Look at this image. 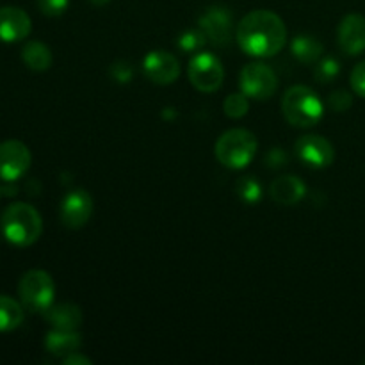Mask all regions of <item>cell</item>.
<instances>
[{"instance_id":"cell-1","label":"cell","mask_w":365,"mask_h":365,"mask_svg":"<svg viewBox=\"0 0 365 365\" xmlns=\"http://www.w3.org/2000/svg\"><path fill=\"white\" fill-rule=\"evenodd\" d=\"M287 41V29L277 13L257 9L246 14L237 27V43L248 56H277Z\"/></svg>"},{"instance_id":"cell-2","label":"cell","mask_w":365,"mask_h":365,"mask_svg":"<svg viewBox=\"0 0 365 365\" xmlns=\"http://www.w3.org/2000/svg\"><path fill=\"white\" fill-rule=\"evenodd\" d=\"M2 235L14 246H31L41 237L43 220L38 210L24 202L11 203L0 216Z\"/></svg>"},{"instance_id":"cell-3","label":"cell","mask_w":365,"mask_h":365,"mask_svg":"<svg viewBox=\"0 0 365 365\" xmlns=\"http://www.w3.org/2000/svg\"><path fill=\"white\" fill-rule=\"evenodd\" d=\"M282 113L294 127H312L323 118L324 107L316 91L307 86H292L282 98Z\"/></svg>"},{"instance_id":"cell-4","label":"cell","mask_w":365,"mask_h":365,"mask_svg":"<svg viewBox=\"0 0 365 365\" xmlns=\"http://www.w3.org/2000/svg\"><path fill=\"white\" fill-rule=\"evenodd\" d=\"M259 143L246 128H232L223 132L216 143V157L223 166L232 170H242L255 157Z\"/></svg>"},{"instance_id":"cell-5","label":"cell","mask_w":365,"mask_h":365,"mask_svg":"<svg viewBox=\"0 0 365 365\" xmlns=\"http://www.w3.org/2000/svg\"><path fill=\"white\" fill-rule=\"evenodd\" d=\"M18 296H20L21 305L29 312H45L48 307L53 305L56 285L46 271L31 269L20 278Z\"/></svg>"},{"instance_id":"cell-6","label":"cell","mask_w":365,"mask_h":365,"mask_svg":"<svg viewBox=\"0 0 365 365\" xmlns=\"http://www.w3.org/2000/svg\"><path fill=\"white\" fill-rule=\"evenodd\" d=\"M225 70L221 61L209 52L196 53L189 63V81L198 91L214 93L221 88Z\"/></svg>"},{"instance_id":"cell-7","label":"cell","mask_w":365,"mask_h":365,"mask_svg":"<svg viewBox=\"0 0 365 365\" xmlns=\"http://www.w3.org/2000/svg\"><path fill=\"white\" fill-rule=\"evenodd\" d=\"M278 88V77L264 63H252L242 68L241 89L246 96L255 100H267L274 95Z\"/></svg>"},{"instance_id":"cell-8","label":"cell","mask_w":365,"mask_h":365,"mask_svg":"<svg viewBox=\"0 0 365 365\" xmlns=\"http://www.w3.org/2000/svg\"><path fill=\"white\" fill-rule=\"evenodd\" d=\"M31 152L16 139L0 143V178L4 182H16L31 168Z\"/></svg>"},{"instance_id":"cell-9","label":"cell","mask_w":365,"mask_h":365,"mask_svg":"<svg viewBox=\"0 0 365 365\" xmlns=\"http://www.w3.org/2000/svg\"><path fill=\"white\" fill-rule=\"evenodd\" d=\"M200 29L212 45L225 46L232 39L234 18L225 6H210L200 16Z\"/></svg>"},{"instance_id":"cell-10","label":"cell","mask_w":365,"mask_h":365,"mask_svg":"<svg viewBox=\"0 0 365 365\" xmlns=\"http://www.w3.org/2000/svg\"><path fill=\"white\" fill-rule=\"evenodd\" d=\"M294 152L310 168H328L335 159L334 146L323 135H303L296 141Z\"/></svg>"},{"instance_id":"cell-11","label":"cell","mask_w":365,"mask_h":365,"mask_svg":"<svg viewBox=\"0 0 365 365\" xmlns=\"http://www.w3.org/2000/svg\"><path fill=\"white\" fill-rule=\"evenodd\" d=\"M143 70L152 82L168 86L173 84L180 75V63L173 53L166 50H153L143 61Z\"/></svg>"},{"instance_id":"cell-12","label":"cell","mask_w":365,"mask_h":365,"mask_svg":"<svg viewBox=\"0 0 365 365\" xmlns=\"http://www.w3.org/2000/svg\"><path fill=\"white\" fill-rule=\"evenodd\" d=\"M93 214V198L88 191H71L61 203V221L68 228H81Z\"/></svg>"},{"instance_id":"cell-13","label":"cell","mask_w":365,"mask_h":365,"mask_svg":"<svg viewBox=\"0 0 365 365\" xmlns=\"http://www.w3.org/2000/svg\"><path fill=\"white\" fill-rule=\"evenodd\" d=\"M339 46L348 56H359L365 50V18L351 13L342 18L337 29Z\"/></svg>"},{"instance_id":"cell-14","label":"cell","mask_w":365,"mask_h":365,"mask_svg":"<svg viewBox=\"0 0 365 365\" xmlns=\"http://www.w3.org/2000/svg\"><path fill=\"white\" fill-rule=\"evenodd\" d=\"M31 18L20 7H0V41L16 43L31 34Z\"/></svg>"},{"instance_id":"cell-15","label":"cell","mask_w":365,"mask_h":365,"mask_svg":"<svg viewBox=\"0 0 365 365\" xmlns=\"http://www.w3.org/2000/svg\"><path fill=\"white\" fill-rule=\"evenodd\" d=\"M271 198L280 205H296L307 195V187L303 180L294 175H284L273 180L269 187Z\"/></svg>"},{"instance_id":"cell-16","label":"cell","mask_w":365,"mask_h":365,"mask_svg":"<svg viewBox=\"0 0 365 365\" xmlns=\"http://www.w3.org/2000/svg\"><path fill=\"white\" fill-rule=\"evenodd\" d=\"M45 319L52 324L56 330H77L84 321L82 310L73 303H59L45 310Z\"/></svg>"},{"instance_id":"cell-17","label":"cell","mask_w":365,"mask_h":365,"mask_svg":"<svg viewBox=\"0 0 365 365\" xmlns=\"http://www.w3.org/2000/svg\"><path fill=\"white\" fill-rule=\"evenodd\" d=\"M82 344L81 334L77 330H56L53 328L45 339L46 351L56 356H68L77 351Z\"/></svg>"},{"instance_id":"cell-18","label":"cell","mask_w":365,"mask_h":365,"mask_svg":"<svg viewBox=\"0 0 365 365\" xmlns=\"http://www.w3.org/2000/svg\"><path fill=\"white\" fill-rule=\"evenodd\" d=\"M21 59L34 71H46L52 66V52L41 41H29L21 48Z\"/></svg>"},{"instance_id":"cell-19","label":"cell","mask_w":365,"mask_h":365,"mask_svg":"<svg viewBox=\"0 0 365 365\" xmlns=\"http://www.w3.org/2000/svg\"><path fill=\"white\" fill-rule=\"evenodd\" d=\"M292 53L303 64H316L323 56V45L317 38L309 34L296 36L292 41Z\"/></svg>"},{"instance_id":"cell-20","label":"cell","mask_w":365,"mask_h":365,"mask_svg":"<svg viewBox=\"0 0 365 365\" xmlns=\"http://www.w3.org/2000/svg\"><path fill=\"white\" fill-rule=\"evenodd\" d=\"M24 309L16 299L0 294V331L16 330L24 323Z\"/></svg>"},{"instance_id":"cell-21","label":"cell","mask_w":365,"mask_h":365,"mask_svg":"<svg viewBox=\"0 0 365 365\" xmlns=\"http://www.w3.org/2000/svg\"><path fill=\"white\" fill-rule=\"evenodd\" d=\"M223 107H225V114H227L228 118L237 120V118H242L246 113H248L250 109L248 96H246L245 93H232L230 96H227Z\"/></svg>"},{"instance_id":"cell-22","label":"cell","mask_w":365,"mask_h":365,"mask_svg":"<svg viewBox=\"0 0 365 365\" xmlns=\"http://www.w3.org/2000/svg\"><path fill=\"white\" fill-rule=\"evenodd\" d=\"M237 192L245 202L248 203H255L259 202L260 196H262V189H260V184L257 182V178L246 177L242 178L241 182L237 184Z\"/></svg>"},{"instance_id":"cell-23","label":"cell","mask_w":365,"mask_h":365,"mask_svg":"<svg viewBox=\"0 0 365 365\" xmlns=\"http://www.w3.org/2000/svg\"><path fill=\"white\" fill-rule=\"evenodd\" d=\"M207 41V36L203 34V31H187L184 34H180L178 38V48H182L184 52H195V50L202 48Z\"/></svg>"},{"instance_id":"cell-24","label":"cell","mask_w":365,"mask_h":365,"mask_svg":"<svg viewBox=\"0 0 365 365\" xmlns=\"http://www.w3.org/2000/svg\"><path fill=\"white\" fill-rule=\"evenodd\" d=\"M339 71H341V64L337 63V59H334V57H327V59L319 61V64H317L316 78L319 82H330L337 77Z\"/></svg>"},{"instance_id":"cell-25","label":"cell","mask_w":365,"mask_h":365,"mask_svg":"<svg viewBox=\"0 0 365 365\" xmlns=\"http://www.w3.org/2000/svg\"><path fill=\"white\" fill-rule=\"evenodd\" d=\"M36 4L45 16H61L68 9L70 0H36Z\"/></svg>"},{"instance_id":"cell-26","label":"cell","mask_w":365,"mask_h":365,"mask_svg":"<svg viewBox=\"0 0 365 365\" xmlns=\"http://www.w3.org/2000/svg\"><path fill=\"white\" fill-rule=\"evenodd\" d=\"M353 103V96L349 95L344 89H339V91H334L328 98V106L335 110V113H342V110H348Z\"/></svg>"},{"instance_id":"cell-27","label":"cell","mask_w":365,"mask_h":365,"mask_svg":"<svg viewBox=\"0 0 365 365\" xmlns=\"http://www.w3.org/2000/svg\"><path fill=\"white\" fill-rule=\"evenodd\" d=\"M351 88L356 95L365 98V61L356 64L351 71Z\"/></svg>"},{"instance_id":"cell-28","label":"cell","mask_w":365,"mask_h":365,"mask_svg":"<svg viewBox=\"0 0 365 365\" xmlns=\"http://www.w3.org/2000/svg\"><path fill=\"white\" fill-rule=\"evenodd\" d=\"M110 75H113L120 84H125V82L132 81L134 70H132L130 63H127V61H118V63H114L113 68H110Z\"/></svg>"},{"instance_id":"cell-29","label":"cell","mask_w":365,"mask_h":365,"mask_svg":"<svg viewBox=\"0 0 365 365\" xmlns=\"http://www.w3.org/2000/svg\"><path fill=\"white\" fill-rule=\"evenodd\" d=\"M266 163L267 166L273 168V170H278V168H282L285 163H287V155H285L284 150L274 148L266 155Z\"/></svg>"},{"instance_id":"cell-30","label":"cell","mask_w":365,"mask_h":365,"mask_svg":"<svg viewBox=\"0 0 365 365\" xmlns=\"http://www.w3.org/2000/svg\"><path fill=\"white\" fill-rule=\"evenodd\" d=\"M63 364L64 365H91V360L88 359V356H84V355H81V353L78 351H75V353H71V355H68V356H64L63 359Z\"/></svg>"},{"instance_id":"cell-31","label":"cell","mask_w":365,"mask_h":365,"mask_svg":"<svg viewBox=\"0 0 365 365\" xmlns=\"http://www.w3.org/2000/svg\"><path fill=\"white\" fill-rule=\"evenodd\" d=\"M89 2H91L93 6H106V4H109L110 0H89Z\"/></svg>"},{"instance_id":"cell-32","label":"cell","mask_w":365,"mask_h":365,"mask_svg":"<svg viewBox=\"0 0 365 365\" xmlns=\"http://www.w3.org/2000/svg\"><path fill=\"white\" fill-rule=\"evenodd\" d=\"M2 195H4V189H2V185H0V198H2Z\"/></svg>"}]
</instances>
